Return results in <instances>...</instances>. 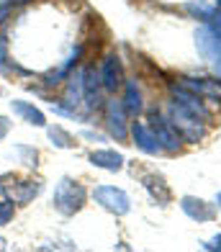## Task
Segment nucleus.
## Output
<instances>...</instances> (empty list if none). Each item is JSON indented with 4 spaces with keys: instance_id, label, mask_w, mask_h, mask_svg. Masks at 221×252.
I'll use <instances>...</instances> for the list:
<instances>
[{
    "instance_id": "obj_13",
    "label": "nucleus",
    "mask_w": 221,
    "mask_h": 252,
    "mask_svg": "<svg viewBox=\"0 0 221 252\" xmlns=\"http://www.w3.org/2000/svg\"><path fill=\"white\" fill-rule=\"evenodd\" d=\"M46 134H49V142L57 147V150H69V147H75V139H72V134L64 131L62 126H49L46 129Z\"/></svg>"
},
{
    "instance_id": "obj_5",
    "label": "nucleus",
    "mask_w": 221,
    "mask_h": 252,
    "mask_svg": "<svg viewBox=\"0 0 221 252\" xmlns=\"http://www.w3.org/2000/svg\"><path fill=\"white\" fill-rule=\"evenodd\" d=\"M149 129L155 131V136H157V142H159L162 150H170V152L180 150V134H178V129L170 124V119L159 116V111L149 113Z\"/></svg>"
},
{
    "instance_id": "obj_4",
    "label": "nucleus",
    "mask_w": 221,
    "mask_h": 252,
    "mask_svg": "<svg viewBox=\"0 0 221 252\" xmlns=\"http://www.w3.org/2000/svg\"><path fill=\"white\" fill-rule=\"evenodd\" d=\"M93 198H95V203L103 206L106 211L119 214V216L131 209L129 196H126L121 188H116V186H98L95 190H93Z\"/></svg>"
},
{
    "instance_id": "obj_3",
    "label": "nucleus",
    "mask_w": 221,
    "mask_h": 252,
    "mask_svg": "<svg viewBox=\"0 0 221 252\" xmlns=\"http://www.w3.org/2000/svg\"><path fill=\"white\" fill-rule=\"evenodd\" d=\"M170 124L178 129V134H183L185 139L190 142H198L201 139V124H198V116H193L188 108H183L180 103H172L170 106Z\"/></svg>"
},
{
    "instance_id": "obj_9",
    "label": "nucleus",
    "mask_w": 221,
    "mask_h": 252,
    "mask_svg": "<svg viewBox=\"0 0 221 252\" xmlns=\"http://www.w3.org/2000/svg\"><path fill=\"white\" fill-rule=\"evenodd\" d=\"M129 131H131V136H134V144H136L142 152H147V155H157V152L162 150L159 142H157V136H155V131L149 129V124H144V121H134V124L129 126Z\"/></svg>"
},
{
    "instance_id": "obj_10",
    "label": "nucleus",
    "mask_w": 221,
    "mask_h": 252,
    "mask_svg": "<svg viewBox=\"0 0 221 252\" xmlns=\"http://www.w3.org/2000/svg\"><path fill=\"white\" fill-rule=\"evenodd\" d=\"M10 111H13L21 121H26V124H31V126H46V116H44V111H41V108H36L31 100L13 98V100H10Z\"/></svg>"
},
{
    "instance_id": "obj_14",
    "label": "nucleus",
    "mask_w": 221,
    "mask_h": 252,
    "mask_svg": "<svg viewBox=\"0 0 221 252\" xmlns=\"http://www.w3.org/2000/svg\"><path fill=\"white\" fill-rule=\"evenodd\" d=\"M13 155L18 157V162L21 165H26V167H36L39 162V152H36V147H31V144H16L13 147Z\"/></svg>"
},
{
    "instance_id": "obj_11",
    "label": "nucleus",
    "mask_w": 221,
    "mask_h": 252,
    "mask_svg": "<svg viewBox=\"0 0 221 252\" xmlns=\"http://www.w3.org/2000/svg\"><path fill=\"white\" fill-rule=\"evenodd\" d=\"M90 162L95 167H103V170L116 173V170L124 167V157L116 150H98V152H90Z\"/></svg>"
},
{
    "instance_id": "obj_12",
    "label": "nucleus",
    "mask_w": 221,
    "mask_h": 252,
    "mask_svg": "<svg viewBox=\"0 0 221 252\" xmlns=\"http://www.w3.org/2000/svg\"><path fill=\"white\" fill-rule=\"evenodd\" d=\"M124 108L126 113H131V116H136V113H142V90H139L136 80H126L124 83Z\"/></svg>"
},
{
    "instance_id": "obj_6",
    "label": "nucleus",
    "mask_w": 221,
    "mask_h": 252,
    "mask_svg": "<svg viewBox=\"0 0 221 252\" xmlns=\"http://www.w3.org/2000/svg\"><path fill=\"white\" fill-rule=\"evenodd\" d=\"M106 126H108V134L116 136L119 142H124L129 136V126H126V108L121 100H108L106 103Z\"/></svg>"
},
{
    "instance_id": "obj_16",
    "label": "nucleus",
    "mask_w": 221,
    "mask_h": 252,
    "mask_svg": "<svg viewBox=\"0 0 221 252\" xmlns=\"http://www.w3.org/2000/svg\"><path fill=\"white\" fill-rule=\"evenodd\" d=\"M13 216H16V203L3 198V201H0V226L10 224V221H13Z\"/></svg>"
},
{
    "instance_id": "obj_1",
    "label": "nucleus",
    "mask_w": 221,
    "mask_h": 252,
    "mask_svg": "<svg viewBox=\"0 0 221 252\" xmlns=\"http://www.w3.org/2000/svg\"><path fill=\"white\" fill-rule=\"evenodd\" d=\"M52 206H54V209L60 211L62 216L77 214V211L85 206V188H83V183H77V180H72V178H62V180L54 186Z\"/></svg>"
},
{
    "instance_id": "obj_8",
    "label": "nucleus",
    "mask_w": 221,
    "mask_h": 252,
    "mask_svg": "<svg viewBox=\"0 0 221 252\" xmlns=\"http://www.w3.org/2000/svg\"><path fill=\"white\" fill-rule=\"evenodd\" d=\"M100 72L95 70V64H88L85 70H83V100H85V106L90 111H95L103 106V100H100Z\"/></svg>"
},
{
    "instance_id": "obj_18",
    "label": "nucleus",
    "mask_w": 221,
    "mask_h": 252,
    "mask_svg": "<svg viewBox=\"0 0 221 252\" xmlns=\"http://www.w3.org/2000/svg\"><path fill=\"white\" fill-rule=\"evenodd\" d=\"M10 8H13L10 3H3V5H0V26H3L5 21H8V16H10Z\"/></svg>"
},
{
    "instance_id": "obj_17",
    "label": "nucleus",
    "mask_w": 221,
    "mask_h": 252,
    "mask_svg": "<svg viewBox=\"0 0 221 252\" xmlns=\"http://www.w3.org/2000/svg\"><path fill=\"white\" fill-rule=\"evenodd\" d=\"M10 129H13V121H10L8 116H0V142L10 134Z\"/></svg>"
},
{
    "instance_id": "obj_2",
    "label": "nucleus",
    "mask_w": 221,
    "mask_h": 252,
    "mask_svg": "<svg viewBox=\"0 0 221 252\" xmlns=\"http://www.w3.org/2000/svg\"><path fill=\"white\" fill-rule=\"evenodd\" d=\"M0 190L8 201H13L16 206H26L44 190L41 180L33 178H18V175H0Z\"/></svg>"
},
{
    "instance_id": "obj_19",
    "label": "nucleus",
    "mask_w": 221,
    "mask_h": 252,
    "mask_svg": "<svg viewBox=\"0 0 221 252\" xmlns=\"http://www.w3.org/2000/svg\"><path fill=\"white\" fill-rule=\"evenodd\" d=\"M5 3H10V5H23V3H29V0H5Z\"/></svg>"
},
{
    "instance_id": "obj_15",
    "label": "nucleus",
    "mask_w": 221,
    "mask_h": 252,
    "mask_svg": "<svg viewBox=\"0 0 221 252\" xmlns=\"http://www.w3.org/2000/svg\"><path fill=\"white\" fill-rule=\"evenodd\" d=\"M203 201H198V209H195V206L190 203V198H185L183 201V209H185V214H190L193 216V219H211V211H208V209H203V206H201Z\"/></svg>"
},
{
    "instance_id": "obj_7",
    "label": "nucleus",
    "mask_w": 221,
    "mask_h": 252,
    "mask_svg": "<svg viewBox=\"0 0 221 252\" xmlns=\"http://www.w3.org/2000/svg\"><path fill=\"white\" fill-rule=\"evenodd\" d=\"M100 83L103 90L108 93H116L121 85H124V70H121V62H119V54H106L100 62Z\"/></svg>"
}]
</instances>
